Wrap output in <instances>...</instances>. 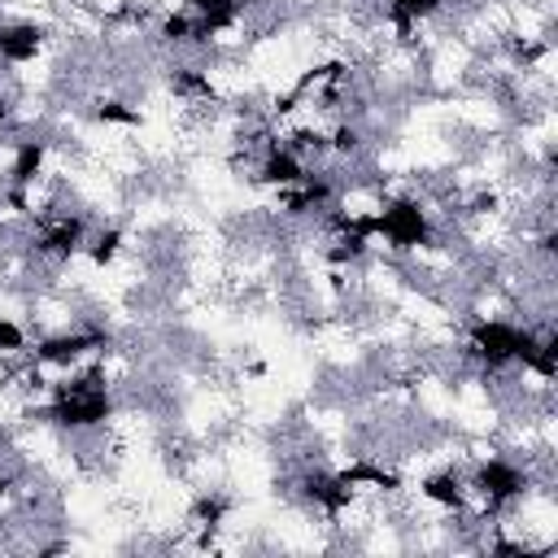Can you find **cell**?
Here are the masks:
<instances>
[{
    "label": "cell",
    "mask_w": 558,
    "mask_h": 558,
    "mask_svg": "<svg viewBox=\"0 0 558 558\" xmlns=\"http://www.w3.org/2000/svg\"><path fill=\"white\" fill-rule=\"evenodd\" d=\"M532 340H536V327H527V323H510V318H497V314H475L466 323L462 349H466L471 362H480L488 375H497V371L523 366Z\"/></svg>",
    "instance_id": "obj_1"
},
{
    "label": "cell",
    "mask_w": 558,
    "mask_h": 558,
    "mask_svg": "<svg viewBox=\"0 0 558 558\" xmlns=\"http://www.w3.org/2000/svg\"><path fill=\"white\" fill-rule=\"evenodd\" d=\"M466 488H471V497L480 501V519H501L510 506L527 501V493H532V471L519 466V462H510V458H501V453H488V458H480V462L471 466Z\"/></svg>",
    "instance_id": "obj_2"
},
{
    "label": "cell",
    "mask_w": 558,
    "mask_h": 558,
    "mask_svg": "<svg viewBox=\"0 0 558 558\" xmlns=\"http://www.w3.org/2000/svg\"><path fill=\"white\" fill-rule=\"evenodd\" d=\"M371 235L384 240L392 253H418V248L432 244L436 227H432V214L423 209V201L392 196V201L371 209Z\"/></svg>",
    "instance_id": "obj_3"
},
{
    "label": "cell",
    "mask_w": 558,
    "mask_h": 558,
    "mask_svg": "<svg viewBox=\"0 0 558 558\" xmlns=\"http://www.w3.org/2000/svg\"><path fill=\"white\" fill-rule=\"evenodd\" d=\"M118 414V401L109 388H65V392H48L44 405V423H52L57 432H96Z\"/></svg>",
    "instance_id": "obj_4"
},
{
    "label": "cell",
    "mask_w": 558,
    "mask_h": 558,
    "mask_svg": "<svg viewBox=\"0 0 558 558\" xmlns=\"http://www.w3.org/2000/svg\"><path fill=\"white\" fill-rule=\"evenodd\" d=\"M100 349H109V331H100V327H65V331L39 336L35 349H31V362L57 366V371H74Z\"/></svg>",
    "instance_id": "obj_5"
},
{
    "label": "cell",
    "mask_w": 558,
    "mask_h": 558,
    "mask_svg": "<svg viewBox=\"0 0 558 558\" xmlns=\"http://www.w3.org/2000/svg\"><path fill=\"white\" fill-rule=\"evenodd\" d=\"M83 244H87V218L83 214L44 218L39 231H35V253L39 257H52V262H70Z\"/></svg>",
    "instance_id": "obj_6"
},
{
    "label": "cell",
    "mask_w": 558,
    "mask_h": 558,
    "mask_svg": "<svg viewBox=\"0 0 558 558\" xmlns=\"http://www.w3.org/2000/svg\"><path fill=\"white\" fill-rule=\"evenodd\" d=\"M336 179L331 174H314V170H305V179L301 183H292V187H279V209L288 214V218H305V214H323V209H331L336 205Z\"/></svg>",
    "instance_id": "obj_7"
},
{
    "label": "cell",
    "mask_w": 558,
    "mask_h": 558,
    "mask_svg": "<svg viewBox=\"0 0 558 558\" xmlns=\"http://www.w3.org/2000/svg\"><path fill=\"white\" fill-rule=\"evenodd\" d=\"M353 488L336 475V471H305L301 475V501L305 506H314V510H323L327 519H340L349 506H353Z\"/></svg>",
    "instance_id": "obj_8"
},
{
    "label": "cell",
    "mask_w": 558,
    "mask_h": 558,
    "mask_svg": "<svg viewBox=\"0 0 558 558\" xmlns=\"http://www.w3.org/2000/svg\"><path fill=\"white\" fill-rule=\"evenodd\" d=\"M418 497H423L427 506L445 510V514H462V510L471 506L466 475H462V471H453V466H440V471L423 475V480H418Z\"/></svg>",
    "instance_id": "obj_9"
},
{
    "label": "cell",
    "mask_w": 558,
    "mask_h": 558,
    "mask_svg": "<svg viewBox=\"0 0 558 558\" xmlns=\"http://www.w3.org/2000/svg\"><path fill=\"white\" fill-rule=\"evenodd\" d=\"M48 44V31L39 22H0V61L4 65H31Z\"/></svg>",
    "instance_id": "obj_10"
},
{
    "label": "cell",
    "mask_w": 558,
    "mask_h": 558,
    "mask_svg": "<svg viewBox=\"0 0 558 558\" xmlns=\"http://www.w3.org/2000/svg\"><path fill=\"white\" fill-rule=\"evenodd\" d=\"M253 179L266 183V187H292V183L305 179V161H301L288 144H266V153H262Z\"/></svg>",
    "instance_id": "obj_11"
},
{
    "label": "cell",
    "mask_w": 558,
    "mask_h": 558,
    "mask_svg": "<svg viewBox=\"0 0 558 558\" xmlns=\"http://www.w3.org/2000/svg\"><path fill=\"white\" fill-rule=\"evenodd\" d=\"M44 161H48V140L26 135V140L13 144V157H9V170L4 174H9L13 187H35L39 174H44Z\"/></svg>",
    "instance_id": "obj_12"
},
{
    "label": "cell",
    "mask_w": 558,
    "mask_h": 558,
    "mask_svg": "<svg viewBox=\"0 0 558 558\" xmlns=\"http://www.w3.org/2000/svg\"><path fill=\"white\" fill-rule=\"evenodd\" d=\"M353 493L357 488H375V493H401V475L392 471V466H384V462H371V458H357V462H349V466H340L336 471Z\"/></svg>",
    "instance_id": "obj_13"
},
{
    "label": "cell",
    "mask_w": 558,
    "mask_h": 558,
    "mask_svg": "<svg viewBox=\"0 0 558 558\" xmlns=\"http://www.w3.org/2000/svg\"><path fill=\"white\" fill-rule=\"evenodd\" d=\"M170 92L183 96V100H218L214 78L205 70H196V65H174L170 70Z\"/></svg>",
    "instance_id": "obj_14"
},
{
    "label": "cell",
    "mask_w": 558,
    "mask_h": 558,
    "mask_svg": "<svg viewBox=\"0 0 558 558\" xmlns=\"http://www.w3.org/2000/svg\"><path fill=\"white\" fill-rule=\"evenodd\" d=\"M122 244H126V231H122V227H100L96 235H87V244H83V248H87V262L105 270V266H113V262H118Z\"/></svg>",
    "instance_id": "obj_15"
},
{
    "label": "cell",
    "mask_w": 558,
    "mask_h": 558,
    "mask_svg": "<svg viewBox=\"0 0 558 558\" xmlns=\"http://www.w3.org/2000/svg\"><path fill=\"white\" fill-rule=\"evenodd\" d=\"M92 113H96V122H105V126H144V113H140L135 105L118 100V96H100Z\"/></svg>",
    "instance_id": "obj_16"
},
{
    "label": "cell",
    "mask_w": 558,
    "mask_h": 558,
    "mask_svg": "<svg viewBox=\"0 0 558 558\" xmlns=\"http://www.w3.org/2000/svg\"><path fill=\"white\" fill-rule=\"evenodd\" d=\"M227 510H231L227 497H218V493H201V497L192 501V523H196V527H222Z\"/></svg>",
    "instance_id": "obj_17"
},
{
    "label": "cell",
    "mask_w": 558,
    "mask_h": 558,
    "mask_svg": "<svg viewBox=\"0 0 558 558\" xmlns=\"http://www.w3.org/2000/svg\"><path fill=\"white\" fill-rule=\"evenodd\" d=\"M327 153H336V157L362 153V126H357V122H336V126L327 131Z\"/></svg>",
    "instance_id": "obj_18"
},
{
    "label": "cell",
    "mask_w": 558,
    "mask_h": 558,
    "mask_svg": "<svg viewBox=\"0 0 558 558\" xmlns=\"http://www.w3.org/2000/svg\"><path fill=\"white\" fill-rule=\"evenodd\" d=\"M157 35H161L166 44H187V39H192V9H170V13H161Z\"/></svg>",
    "instance_id": "obj_19"
},
{
    "label": "cell",
    "mask_w": 558,
    "mask_h": 558,
    "mask_svg": "<svg viewBox=\"0 0 558 558\" xmlns=\"http://www.w3.org/2000/svg\"><path fill=\"white\" fill-rule=\"evenodd\" d=\"M26 344H31V331H26L17 318L0 314V357H22Z\"/></svg>",
    "instance_id": "obj_20"
},
{
    "label": "cell",
    "mask_w": 558,
    "mask_h": 558,
    "mask_svg": "<svg viewBox=\"0 0 558 558\" xmlns=\"http://www.w3.org/2000/svg\"><path fill=\"white\" fill-rule=\"evenodd\" d=\"M9 118H13V100H9V96H0V131L9 126Z\"/></svg>",
    "instance_id": "obj_21"
},
{
    "label": "cell",
    "mask_w": 558,
    "mask_h": 558,
    "mask_svg": "<svg viewBox=\"0 0 558 558\" xmlns=\"http://www.w3.org/2000/svg\"><path fill=\"white\" fill-rule=\"evenodd\" d=\"M0 445H4V427H0Z\"/></svg>",
    "instance_id": "obj_22"
},
{
    "label": "cell",
    "mask_w": 558,
    "mask_h": 558,
    "mask_svg": "<svg viewBox=\"0 0 558 558\" xmlns=\"http://www.w3.org/2000/svg\"><path fill=\"white\" fill-rule=\"evenodd\" d=\"M0 523H4V519H0Z\"/></svg>",
    "instance_id": "obj_23"
},
{
    "label": "cell",
    "mask_w": 558,
    "mask_h": 558,
    "mask_svg": "<svg viewBox=\"0 0 558 558\" xmlns=\"http://www.w3.org/2000/svg\"><path fill=\"white\" fill-rule=\"evenodd\" d=\"M187 4H192V0H187Z\"/></svg>",
    "instance_id": "obj_24"
}]
</instances>
